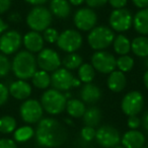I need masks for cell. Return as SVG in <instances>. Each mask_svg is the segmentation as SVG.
Wrapping results in <instances>:
<instances>
[{
  "instance_id": "obj_32",
  "label": "cell",
  "mask_w": 148,
  "mask_h": 148,
  "mask_svg": "<svg viewBox=\"0 0 148 148\" xmlns=\"http://www.w3.org/2000/svg\"><path fill=\"white\" fill-rule=\"evenodd\" d=\"M134 67V59L129 55H123L117 58V68L123 73L129 72Z\"/></svg>"
},
{
  "instance_id": "obj_48",
  "label": "cell",
  "mask_w": 148,
  "mask_h": 148,
  "mask_svg": "<svg viewBox=\"0 0 148 148\" xmlns=\"http://www.w3.org/2000/svg\"><path fill=\"white\" fill-rule=\"evenodd\" d=\"M143 82H144L145 87L147 88V90H148V69L146 70V72L144 73V75H143Z\"/></svg>"
},
{
  "instance_id": "obj_31",
  "label": "cell",
  "mask_w": 148,
  "mask_h": 148,
  "mask_svg": "<svg viewBox=\"0 0 148 148\" xmlns=\"http://www.w3.org/2000/svg\"><path fill=\"white\" fill-rule=\"evenodd\" d=\"M83 63L82 57H81L79 54H77L76 52L74 53H68L65 57L62 60V64H63L64 68L68 70H74V69H78L79 66Z\"/></svg>"
},
{
  "instance_id": "obj_13",
  "label": "cell",
  "mask_w": 148,
  "mask_h": 148,
  "mask_svg": "<svg viewBox=\"0 0 148 148\" xmlns=\"http://www.w3.org/2000/svg\"><path fill=\"white\" fill-rule=\"evenodd\" d=\"M95 139L101 147L114 148L121 142V136L115 127L111 125H103L95 130Z\"/></svg>"
},
{
  "instance_id": "obj_40",
  "label": "cell",
  "mask_w": 148,
  "mask_h": 148,
  "mask_svg": "<svg viewBox=\"0 0 148 148\" xmlns=\"http://www.w3.org/2000/svg\"><path fill=\"white\" fill-rule=\"evenodd\" d=\"M108 2L114 9H121L125 8L128 3V0H108Z\"/></svg>"
},
{
  "instance_id": "obj_21",
  "label": "cell",
  "mask_w": 148,
  "mask_h": 148,
  "mask_svg": "<svg viewBox=\"0 0 148 148\" xmlns=\"http://www.w3.org/2000/svg\"><path fill=\"white\" fill-rule=\"evenodd\" d=\"M50 11L58 18H66L71 13V4L68 0H50Z\"/></svg>"
},
{
  "instance_id": "obj_53",
  "label": "cell",
  "mask_w": 148,
  "mask_h": 148,
  "mask_svg": "<svg viewBox=\"0 0 148 148\" xmlns=\"http://www.w3.org/2000/svg\"><path fill=\"white\" fill-rule=\"evenodd\" d=\"M141 148H148V147H144V146H143V147H141Z\"/></svg>"
},
{
  "instance_id": "obj_19",
  "label": "cell",
  "mask_w": 148,
  "mask_h": 148,
  "mask_svg": "<svg viewBox=\"0 0 148 148\" xmlns=\"http://www.w3.org/2000/svg\"><path fill=\"white\" fill-rule=\"evenodd\" d=\"M101 97V90L95 83H84L80 89V99L83 103H95Z\"/></svg>"
},
{
  "instance_id": "obj_22",
  "label": "cell",
  "mask_w": 148,
  "mask_h": 148,
  "mask_svg": "<svg viewBox=\"0 0 148 148\" xmlns=\"http://www.w3.org/2000/svg\"><path fill=\"white\" fill-rule=\"evenodd\" d=\"M133 27L140 36H148V7L140 9L133 16Z\"/></svg>"
},
{
  "instance_id": "obj_16",
  "label": "cell",
  "mask_w": 148,
  "mask_h": 148,
  "mask_svg": "<svg viewBox=\"0 0 148 148\" xmlns=\"http://www.w3.org/2000/svg\"><path fill=\"white\" fill-rule=\"evenodd\" d=\"M9 95L17 101H25L32 95V85L27 80L23 79H17L10 83L8 86Z\"/></svg>"
},
{
  "instance_id": "obj_42",
  "label": "cell",
  "mask_w": 148,
  "mask_h": 148,
  "mask_svg": "<svg viewBox=\"0 0 148 148\" xmlns=\"http://www.w3.org/2000/svg\"><path fill=\"white\" fill-rule=\"evenodd\" d=\"M132 2L139 9H144L148 7V0H132Z\"/></svg>"
},
{
  "instance_id": "obj_44",
  "label": "cell",
  "mask_w": 148,
  "mask_h": 148,
  "mask_svg": "<svg viewBox=\"0 0 148 148\" xmlns=\"http://www.w3.org/2000/svg\"><path fill=\"white\" fill-rule=\"evenodd\" d=\"M25 2L29 3L31 5H34V6H38V5H43L45 3H47L50 0H25Z\"/></svg>"
},
{
  "instance_id": "obj_29",
  "label": "cell",
  "mask_w": 148,
  "mask_h": 148,
  "mask_svg": "<svg viewBox=\"0 0 148 148\" xmlns=\"http://www.w3.org/2000/svg\"><path fill=\"white\" fill-rule=\"evenodd\" d=\"M95 70L89 63H82L78 68V79L81 82L89 83L95 79Z\"/></svg>"
},
{
  "instance_id": "obj_39",
  "label": "cell",
  "mask_w": 148,
  "mask_h": 148,
  "mask_svg": "<svg viewBox=\"0 0 148 148\" xmlns=\"http://www.w3.org/2000/svg\"><path fill=\"white\" fill-rule=\"evenodd\" d=\"M87 6L89 8H99L108 3V0H85Z\"/></svg>"
},
{
  "instance_id": "obj_27",
  "label": "cell",
  "mask_w": 148,
  "mask_h": 148,
  "mask_svg": "<svg viewBox=\"0 0 148 148\" xmlns=\"http://www.w3.org/2000/svg\"><path fill=\"white\" fill-rule=\"evenodd\" d=\"M31 79L34 86L39 89H48L51 85V75L44 70H37Z\"/></svg>"
},
{
  "instance_id": "obj_2",
  "label": "cell",
  "mask_w": 148,
  "mask_h": 148,
  "mask_svg": "<svg viewBox=\"0 0 148 148\" xmlns=\"http://www.w3.org/2000/svg\"><path fill=\"white\" fill-rule=\"evenodd\" d=\"M37 58L33 53L23 50L15 53L11 61V71L17 79L27 80L37 71Z\"/></svg>"
},
{
  "instance_id": "obj_51",
  "label": "cell",
  "mask_w": 148,
  "mask_h": 148,
  "mask_svg": "<svg viewBox=\"0 0 148 148\" xmlns=\"http://www.w3.org/2000/svg\"><path fill=\"white\" fill-rule=\"evenodd\" d=\"M144 66L146 67V69H148V57L144 58Z\"/></svg>"
},
{
  "instance_id": "obj_3",
  "label": "cell",
  "mask_w": 148,
  "mask_h": 148,
  "mask_svg": "<svg viewBox=\"0 0 148 148\" xmlns=\"http://www.w3.org/2000/svg\"><path fill=\"white\" fill-rule=\"evenodd\" d=\"M40 103L46 113L52 116H56L65 110L67 99L62 91H59L55 88H49L46 89L41 95Z\"/></svg>"
},
{
  "instance_id": "obj_5",
  "label": "cell",
  "mask_w": 148,
  "mask_h": 148,
  "mask_svg": "<svg viewBox=\"0 0 148 148\" xmlns=\"http://www.w3.org/2000/svg\"><path fill=\"white\" fill-rule=\"evenodd\" d=\"M115 34L114 31L106 25H97L87 35V43L89 47L95 51L108 49L113 45Z\"/></svg>"
},
{
  "instance_id": "obj_25",
  "label": "cell",
  "mask_w": 148,
  "mask_h": 148,
  "mask_svg": "<svg viewBox=\"0 0 148 148\" xmlns=\"http://www.w3.org/2000/svg\"><path fill=\"white\" fill-rule=\"evenodd\" d=\"M113 48L114 51L119 56L128 55V53L131 51V41L125 35L120 34L118 36H115V39L113 42Z\"/></svg>"
},
{
  "instance_id": "obj_30",
  "label": "cell",
  "mask_w": 148,
  "mask_h": 148,
  "mask_svg": "<svg viewBox=\"0 0 148 148\" xmlns=\"http://www.w3.org/2000/svg\"><path fill=\"white\" fill-rule=\"evenodd\" d=\"M17 128V122L14 117L5 115L0 117V133L7 135L15 131Z\"/></svg>"
},
{
  "instance_id": "obj_35",
  "label": "cell",
  "mask_w": 148,
  "mask_h": 148,
  "mask_svg": "<svg viewBox=\"0 0 148 148\" xmlns=\"http://www.w3.org/2000/svg\"><path fill=\"white\" fill-rule=\"evenodd\" d=\"M80 137L84 142H90L95 138V130L93 127L84 126L80 131Z\"/></svg>"
},
{
  "instance_id": "obj_38",
  "label": "cell",
  "mask_w": 148,
  "mask_h": 148,
  "mask_svg": "<svg viewBox=\"0 0 148 148\" xmlns=\"http://www.w3.org/2000/svg\"><path fill=\"white\" fill-rule=\"evenodd\" d=\"M0 148H17V143L10 138H0Z\"/></svg>"
},
{
  "instance_id": "obj_8",
  "label": "cell",
  "mask_w": 148,
  "mask_h": 148,
  "mask_svg": "<svg viewBox=\"0 0 148 148\" xmlns=\"http://www.w3.org/2000/svg\"><path fill=\"white\" fill-rule=\"evenodd\" d=\"M91 65L95 71L103 74H110L116 70L117 67V58L110 52L105 50L95 51L90 58Z\"/></svg>"
},
{
  "instance_id": "obj_54",
  "label": "cell",
  "mask_w": 148,
  "mask_h": 148,
  "mask_svg": "<svg viewBox=\"0 0 148 148\" xmlns=\"http://www.w3.org/2000/svg\"><path fill=\"white\" fill-rule=\"evenodd\" d=\"M37 148H42V147H37Z\"/></svg>"
},
{
  "instance_id": "obj_26",
  "label": "cell",
  "mask_w": 148,
  "mask_h": 148,
  "mask_svg": "<svg viewBox=\"0 0 148 148\" xmlns=\"http://www.w3.org/2000/svg\"><path fill=\"white\" fill-rule=\"evenodd\" d=\"M82 120L85 126L95 128V126L99 125L101 120V111L97 107H89L88 109L85 110Z\"/></svg>"
},
{
  "instance_id": "obj_24",
  "label": "cell",
  "mask_w": 148,
  "mask_h": 148,
  "mask_svg": "<svg viewBox=\"0 0 148 148\" xmlns=\"http://www.w3.org/2000/svg\"><path fill=\"white\" fill-rule=\"evenodd\" d=\"M67 114L71 118H82L84 115V112L86 110L85 105L81 99H67V103H66L65 108Z\"/></svg>"
},
{
  "instance_id": "obj_15",
  "label": "cell",
  "mask_w": 148,
  "mask_h": 148,
  "mask_svg": "<svg viewBox=\"0 0 148 148\" xmlns=\"http://www.w3.org/2000/svg\"><path fill=\"white\" fill-rule=\"evenodd\" d=\"M74 75L66 68H58L51 74V85L59 91H68L73 87Z\"/></svg>"
},
{
  "instance_id": "obj_28",
  "label": "cell",
  "mask_w": 148,
  "mask_h": 148,
  "mask_svg": "<svg viewBox=\"0 0 148 148\" xmlns=\"http://www.w3.org/2000/svg\"><path fill=\"white\" fill-rule=\"evenodd\" d=\"M35 136V130L32 126L25 125L16 128L13 132V140L16 143H25Z\"/></svg>"
},
{
  "instance_id": "obj_47",
  "label": "cell",
  "mask_w": 148,
  "mask_h": 148,
  "mask_svg": "<svg viewBox=\"0 0 148 148\" xmlns=\"http://www.w3.org/2000/svg\"><path fill=\"white\" fill-rule=\"evenodd\" d=\"M85 0H68V2L70 3L71 5H74V6H79L81 5Z\"/></svg>"
},
{
  "instance_id": "obj_12",
  "label": "cell",
  "mask_w": 148,
  "mask_h": 148,
  "mask_svg": "<svg viewBox=\"0 0 148 148\" xmlns=\"http://www.w3.org/2000/svg\"><path fill=\"white\" fill-rule=\"evenodd\" d=\"M38 67L41 70L47 72H54L60 68L62 60L58 52L51 48H44L42 51L38 53L37 56Z\"/></svg>"
},
{
  "instance_id": "obj_33",
  "label": "cell",
  "mask_w": 148,
  "mask_h": 148,
  "mask_svg": "<svg viewBox=\"0 0 148 148\" xmlns=\"http://www.w3.org/2000/svg\"><path fill=\"white\" fill-rule=\"evenodd\" d=\"M11 71V61L6 55L0 53V78L7 76Z\"/></svg>"
},
{
  "instance_id": "obj_14",
  "label": "cell",
  "mask_w": 148,
  "mask_h": 148,
  "mask_svg": "<svg viewBox=\"0 0 148 148\" xmlns=\"http://www.w3.org/2000/svg\"><path fill=\"white\" fill-rule=\"evenodd\" d=\"M74 25L82 32H89L97 27V14L92 8L81 7L75 12L73 16Z\"/></svg>"
},
{
  "instance_id": "obj_17",
  "label": "cell",
  "mask_w": 148,
  "mask_h": 148,
  "mask_svg": "<svg viewBox=\"0 0 148 148\" xmlns=\"http://www.w3.org/2000/svg\"><path fill=\"white\" fill-rule=\"evenodd\" d=\"M44 41L43 35L39 32L29 31L23 37V45L25 46V50L31 53H39L44 49Z\"/></svg>"
},
{
  "instance_id": "obj_20",
  "label": "cell",
  "mask_w": 148,
  "mask_h": 148,
  "mask_svg": "<svg viewBox=\"0 0 148 148\" xmlns=\"http://www.w3.org/2000/svg\"><path fill=\"white\" fill-rule=\"evenodd\" d=\"M107 84L110 90H112L113 92H121L127 84V78H126L125 73H123L120 70H114L109 74Z\"/></svg>"
},
{
  "instance_id": "obj_36",
  "label": "cell",
  "mask_w": 148,
  "mask_h": 148,
  "mask_svg": "<svg viewBox=\"0 0 148 148\" xmlns=\"http://www.w3.org/2000/svg\"><path fill=\"white\" fill-rule=\"evenodd\" d=\"M9 99V90L7 85L0 82V108L3 107Z\"/></svg>"
},
{
  "instance_id": "obj_50",
  "label": "cell",
  "mask_w": 148,
  "mask_h": 148,
  "mask_svg": "<svg viewBox=\"0 0 148 148\" xmlns=\"http://www.w3.org/2000/svg\"><path fill=\"white\" fill-rule=\"evenodd\" d=\"M64 121H65V123H66V124H68V125L73 126V122H72L70 119H67V118H66V119H64Z\"/></svg>"
},
{
  "instance_id": "obj_49",
  "label": "cell",
  "mask_w": 148,
  "mask_h": 148,
  "mask_svg": "<svg viewBox=\"0 0 148 148\" xmlns=\"http://www.w3.org/2000/svg\"><path fill=\"white\" fill-rule=\"evenodd\" d=\"M80 84H81V81L79 80L78 78H76V77H75V79H74V82H73V87H77V86H79Z\"/></svg>"
},
{
  "instance_id": "obj_18",
  "label": "cell",
  "mask_w": 148,
  "mask_h": 148,
  "mask_svg": "<svg viewBox=\"0 0 148 148\" xmlns=\"http://www.w3.org/2000/svg\"><path fill=\"white\" fill-rule=\"evenodd\" d=\"M121 143L125 148H141L145 144V136L139 130H129L121 137Z\"/></svg>"
},
{
  "instance_id": "obj_7",
  "label": "cell",
  "mask_w": 148,
  "mask_h": 148,
  "mask_svg": "<svg viewBox=\"0 0 148 148\" xmlns=\"http://www.w3.org/2000/svg\"><path fill=\"white\" fill-rule=\"evenodd\" d=\"M44 110L41 103L37 99H27L23 101L19 107V115L25 123L33 125L43 118Z\"/></svg>"
},
{
  "instance_id": "obj_11",
  "label": "cell",
  "mask_w": 148,
  "mask_h": 148,
  "mask_svg": "<svg viewBox=\"0 0 148 148\" xmlns=\"http://www.w3.org/2000/svg\"><path fill=\"white\" fill-rule=\"evenodd\" d=\"M144 97L140 91L132 90L124 95L121 101V109L125 115L137 116L143 110Z\"/></svg>"
},
{
  "instance_id": "obj_1",
  "label": "cell",
  "mask_w": 148,
  "mask_h": 148,
  "mask_svg": "<svg viewBox=\"0 0 148 148\" xmlns=\"http://www.w3.org/2000/svg\"><path fill=\"white\" fill-rule=\"evenodd\" d=\"M35 131L36 141L41 147L56 148L63 145L68 137L67 129L54 118H42Z\"/></svg>"
},
{
  "instance_id": "obj_45",
  "label": "cell",
  "mask_w": 148,
  "mask_h": 148,
  "mask_svg": "<svg viewBox=\"0 0 148 148\" xmlns=\"http://www.w3.org/2000/svg\"><path fill=\"white\" fill-rule=\"evenodd\" d=\"M7 29H8V25H7V23L3 21V18H1V17H0V36L2 35L5 31H7Z\"/></svg>"
},
{
  "instance_id": "obj_46",
  "label": "cell",
  "mask_w": 148,
  "mask_h": 148,
  "mask_svg": "<svg viewBox=\"0 0 148 148\" xmlns=\"http://www.w3.org/2000/svg\"><path fill=\"white\" fill-rule=\"evenodd\" d=\"M141 124H142V125H143L144 129H145L146 131L148 132V112H146V113L144 114L143 118H142Z\"/></svg>"
},
{
  "instance_id": "obj_23",
  "label": "cell",
  "mask_w": 148,
  "mask_h": 148,
  "mask_svg": "<svg viewBox=\"0 0 148 148\" xmlns=\"http://www.w3.org/2000/svg\"><path fill=\"white\" fill-rule=\"evenodd\" d=\"M131 51L137 57L146 58L148 57V37L139 36L131 41Z\"/></svg>"
},
{
  "instance_id": "obj_43",
  "label": "cell",
  "mask_w": 148,
  "mask_h": 148,
  "mask_svg": "<svg viewBox=\"0 0 148 148\" xmlns=\"http://www.w3.org/2000/svg\"><path fill=\"white\" fill-rule=\"evenodd\" d=\"M8 19L13 23H17L21 21V15L18 12H12L8 15Z\"/></svg>"
},
{
  "instance_id": "obj_41",
  "label": "cell",
  "mask_w": 148,
  "mask_h": 148,
  "mask_svg": "<svg viewBox=\"0 0 148 148\" xmlns=\"http://www.w3.org/2000/svg\"><path fill=\"white\" fill-rule=\"evenodd\" d=\"M12 0H0V15L4 14L10 9Z\"/></svg>"
},
{
  "instance_id": "obj_9",
  "label": "cell",
  "mask_w": 148,
  "mask_h": 148,
  "mask_svg": "<svg viewBox=\"0 0 148 148\" xmlns=\"http://www.w3.org/2000/svg\"><path fill=\"white\" fill-rule=\"evenodd\" d=\"M23 45V36L16 29H7L0 36V53L6 56L17 53Z\"/></svg>"
},
{
  "instance_id": "obj_6",
  "label": "cell",
  "mask_w": 148,
  "mask_h": 148,
  "mask_svg": "<svg viewBox=\"0 0 148 148\" xmlns=\"http://www.w3.org/2000/svg\"><path fill=\"white\" fill-rule=\"evenodd\" d=\"M83 38L82 35L76 29H68L59 34L57 47L66 53H74L79 50L82 46Z\"/></svg>"
},
{
  "instance_id": "obj_10",
  "label": "cell",
  "mask_w": 148,
  "mask_h": 148,
  "mask_svg": "<svg viewBox=\"0 0 148 148\" xmlns=\"http://www.w3.org/2000/svg\"><path fill=\"white\" fill-rule=\"evenodd\" d=\"M111 29L118 33H124L133 25V15L127 8L114 9L109 16Z\"/></svg>"
},
{
  "instance_id": "obj_37",
  "label": "cell",
  "mask_w": 148,
  "mask_h": 148,
  "mask_svg": "<svg viewBox=\"0 0 148 148\" xmlns=\"http://www.w3.org/2000/svg\"><path fill=\"white\" fill-rule=\"evenodd\" d=\"M127 125L130 128V130H138V128L141 125V120L137 116H130L128 118Z\"/></svg>"
},
{
  "instance_id": "obj_4",
  "label": "cell",
  "mask_w": 148,
  "mask_h": 148,
  "mask_svg": "<svg viewBox=\"0 0 148 148\" xmlns=\"http://www.w3.org/2000/svg\"><path fill=\"white\" fill-rule=\"evenodd\" d=\"M52 21H53V15L50 9L43 5L34 6L25 17L27 25L31 29V31L39 32V33H42L46 29H48L51 25Z\"/></svg>"
},
{
  "instance_id": "obj_52",
  "label": "cell",
  "mask_w": 148,
  "mask_h": 148,
  "mask_svg": "<svg viewBox=\"0 0 148 148\" xmlns=\"http://www.w3.org/2000/svg\"><path fill=\"white\" fill-rule=\"evenodd\" d=\"M114 148H125V147H124V146L123 145H117V146H115V147H114Z\"/></svg>"
},
{
  "instance_id": "obj_34",
  "label": "cell",
  "mask_w": 148,
  "mask_h": 148,
  "mask_svg": "<svg viewBox=\"0 0 148 148\" xmlns=\"http://www.w3.org/2000/svg\"><path fill=\"white\" fill-rule=\"evenodd\" d=\"M43 38L44 41L49 44H55L59 38V32L54 27H49L43 32Z\"/></svg>"
}]
</instances>
